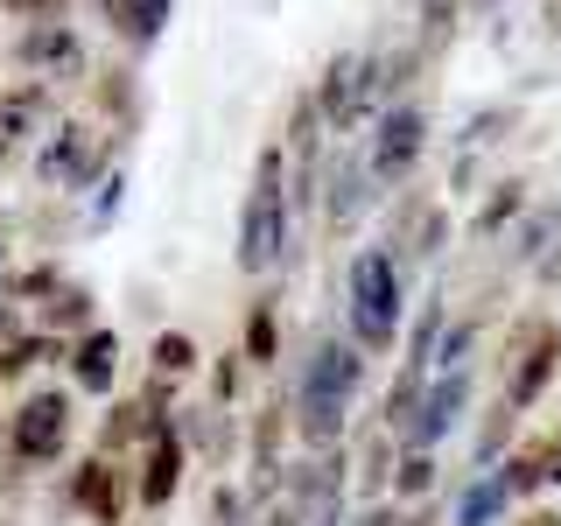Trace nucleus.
<instances>
[{
	"mask_svg": "<svg viewBox=\"0 0 561 526\" xmlns=\"http://www.w3.org/2000/svg\"><path fill=\"white\" fill-rule=\"evenodd\" d=\"M365 386V351L337 338V330H323L302 358H295V443L302 449H344V421H351V400H358Z\"/></svg>",
	"mask_w": 561,
	"mask_h": 526,
	"instance_id": "nucleus-1",
	"label": "nucleus"
},
{
	"mask_svg": "<svg viewBox=\"0 0 561 526\" xmlns=\"http://www.w3.org/2000/svg\"><path fill=\"white\" fill-rule=\"evenodd\" d=\"M288 183H295V162H288V140H267L260 148V162H253V183H245V204H239V274H253V281H267L280 260H288V245H295V197H288Z\"/></svg>",
	"mask_w": 561,
	"mask_h": 526,
	"instance_id": "nucleus-2",
	"label": "nucleus"
},
{
	"mask_svg": "<svg viewBox=\"0 0 561 526\" xmlns=\"http://www.w3.org/2000/svg\"><path fill=\"white\" fill-rule=\"evenodd\" d=\"M408 316V281H400V253L393 245H358L344 267V338L365 358H386Z\"/></svg>",
	"mask_w": 561,
	"mask_h": 526,
	"instance_id": "nucleus-3",
	"label": "nucleus"
},
{
	"mask_svg": "<svg viewBox=\"0 0 561 526\" xmlns=\"http://www.w3.org/2000/svg\"><path fill=\"white\" fill-rule=\"evenodd\" d=\"M70 421H78L70 386H28V393H14V408L0 414V456H8L14 470H49V464H64Z\"/></svg>",
	"mask_w": 561,
	"mask_h": 526,
	"instance_id": "nucleus-4",
	"label": "nucleus"
},
{
	"mask_svg": "<svg viewBox=\"0 0 561 526\" xmlns=\"http://www.w3.org/2000/svg\"><path fill=\"white\" fill-rule=\"evenodd\" d=\"M105 155H113V134H99V119H57V127L43 134V148H35L28 175H35V190L78 197V190H92Z\"/></svg>",
	"mask_w": 561,
	"mask_h": 526,
	"instance_id": "nucleus-5",
	"label": "nucleus"
},
{
	"mask_svg": "<svg viewBox=\"0 0 561 526\" xmlns=\"http://www.w3.org/2000/svg\"><path fill=\"white\" fill-rule=\"evenodd\" d=\"M499 393L513 400V408H540L548 400V386L561 379V330L548 316H519L513 330H505V358H499Z\"/></svg>",
	"mask_w": 561,
	"mask_h": 526,
	"instance_id": "nucleus-6",
	"label": "nucleus"
},
{
	"mask_svg": "<svg viewBox=\"0 0 561 526\" xmlns=\"http://www.w3.org/2000/svg\"><path fill=\"white\" fill-rule=\"evenodd\" d=\"M64 505L78 519H92V526H127V513L140 505V491H134V464L127 456H78V464L64 470Z\"/></svg>",
	"mask_w": 561,
	"mask_h": 526,
	"instance_id": "nucleus-7",
	"label": "nucleus"
},
{
	"mask_svg": "<svg viewBox=\"0 0 561 526\" xmlns=\"http://www.w3.org/2000/svg\"><path fill=\"white\" fill-rule=\"evenodd\" d=\"M421 155H428V113H421L414 99H393L373 119V140H365V162H373L379 190H408Z\"/></svg>",
	"mask_w": 561,
	"mask_h": 526,
	"instance_id": "nucleus-8",
	"label": "nucleus"
},
{
	"mask_svg": "<svg viewBox=\"0 0 561 526\" xmlns=\"http://www.w3.org/2000/svg\"><path fill=\"white\" fill-rule=\"evenodd\" d=\"M190 435H183V414H169L162 428L148 435V449L134 456V491H140V513H169L175 505V491H183L190 478Z\"/></svg>",
	"mask_w": 561,
	"mask_h": 526,
	"instance_id": "nucleus-9",
	"label": "nucleus"
},
{
	"mask_svg": "<svg viewBox=\"0 0 561 526\" xmlns=\"http://www.w3.org/2000/svg\"><path fill=\"white\" fill-rule=\"evenodd\" d=\"M379 197V175L365 162V148H330V169H323V232L330 239H351V225L373 210Z\"/></svg>",
	"mask_w": 561,
	"mask_h": 526,
	"instance_id": "nucleus-10",
	"label": "nucleus"
},
{
	"mask_svg": "<svg viewBox=\"0 0 561 526\" xmlns=\"http://www.w3.org/2000/svg\"><path fill=\"white\" fill-rule=\"evenodd\" d=\"M14 64L22 78H49V84H70V78H92V57H84V35L70 22H28L14 35Z\"/></svg>",
	"mask_w": 561,
	"mask_h": 526,
	"instance_id": "nucleus-11",
	"label": "nucleus"
},
{
	"mask_svg": "<svg viewBox=\"0 0 561 526\" xmlns=\"http://www.w3.org/2000/svg\"><path fill=\"white\" fill-rule=\"evenodd\" d=\"M288 435H295V400L288 393H274V400H260L253 414H245V443H253V505L260 499H274V484H280V456H288Z\"/></svg>",
	"mask_w": 561,
	"mask_h": 526,
	"instance_id": "nucleus-12",
	"label": "nucleus"
},
{
	"mask_svg": "<svg viewBox=\"0 0 561 526\" xmlns=\"http://www.w3.org/2000/svg\"><path fill=\"white\" fill-rule=\"evenodd\" d=\"M463 408H470V365L463 373H435L428 393H421V408H414V421L400 428V449H435L456 421H463Z\"/></svg>",
	"mask_w": 561,
	"mask_h": 526,
	"instance_id": "nucleus-13",
	"label": "nucleus"
},
{
	"mask_svg": "<svg viewBox=\"0 0 561 526\" xmlns=\"http://www.w3.org/2000/svg\"><path fill=\"white\" fill-rule=\"evenodd\" d=\"M119 358H127V344H119V330H84V338H70V393H92V400H113V379H119Z\"/></svg>",
	"mask_w": 561,
	"mask_h": 526,
	"instance_id": "nucleus-14",
	"label": "nucleus"
},
{
	"mask_svg": "<svg viewBox=\"0 0 561 526\" xmlns=\"http://www.w3.org/2000/svg\"><path fill=\"white\" fill-rule=\"evenodd\" d=\"M499 478H505L513 499H534V491L561 484V421H554V428H540V435H526V443L499 464Z\"/></svg>",
	"mask_w": 561,
	"mask_h": 526,
	"instance_id": "nucleus-15",
	"label": "nucleus"
},
{
	"mask_svg": "<svg viewBox=\"0 0 561 526\" xmlns=\"http://www.w3.org/2000/svg\"><path fill=\"white\" fill-rule=\"evenodd\" d=\"M162 421H169V414H154L140 393H134V400H105L99 443H92V449H105V456H140V449H148V435L162 428Z\"/></svg>",
	"mask_w": 561,
	"mask_h": 526,
	"instance_id": "nucleus-16",
	"label": "nucleus"
},
{
	"mask_svg": "<svg viewBox=\"0 0 561 526\" xmlns=\"http://www.w3.org/2000/svg\"><path fill=\"white\" fill-rule=\"evenodd\" d=\"M239 351H245V365H253V373H274V365H280V295H274V288L245 302Z\"/></svg>",
	"mask_w": 561,
	"mask_h": 526,
	"instance_id": "nucleus-17",
	"label": "nucleus"
},
{
	"mask_svg": "<svg viewBox=\"0 0 561 526\" xmlns=\"http://www.w3.org/2000/svg\"><path fill=\"white\" fill-rule=\"evenodd\" d=\"M35 330H49V338H64V344L84 338V330H99V295L84 288V281H64V288L35 309Z\"/></svg>",
	"mask_w": 561,
	"mask_h": 526,
	"instance_id": "nucleus-18",
	"label": "nucleus"
},
{
	"mask_svg": "<svg viewBox=\"0 0 561 526\" xmlns=\"http://www.w3.org/2000/svg\"><path fill=\"white\" fill-rule=\"evenodd\" d=\"M505 513H513V491H505L499 470H478L456 491V526H505Z\"/></svg>",
	"mask_w": 561,
	"mask_h": 526,
	"instance_id": "nucleus-19",
	"label": "nucleus"
},
{
	"mask_svg": "<svg viewBox=\"0 0 561 526\" xmlns=\"http://www.w3.org/2000/svg\"><path fill=\"white\" fill-rule=\"evenodd\" d=\"M92 113H99V119H119V127H134V113H140L134 64H99V70H92Z\"/></svg>",
	"mask_w": 561,
	"mask_h": 526,
	"instance_id": "nucleus-20",
	"label": "nucleus"
},
{
	"mask_svg": "<svg viewBox=\"0 0 561 526\" xmlns=\"http://www.w3.org/2000/svg\"><path fill=\"white\" fill-rule=\"evenodd\" d=\"M169 8H175V0H127V8H113V14H105V28H113L127 49H148L154 35H162Z\"/></svg>",
	"mask_w": 561,
	"mask_h": 526,
	"instance_id": "nucleus-21",
	"label": "nucleus"
},
{
	"mask_svg": "<svg viewBox=\"0 0 561 526\" xmlns=\"http://www.w3.org/2000/svg\"><path fill=\"white\" fill-rule=\"evenodd\" d=\"M197 365H204V351H197L190 330H154V338H148V373H162V379L183 386Z\"/></svg>",
	"mask_w": 561,
	"mask_h": 526,
	"instance_id": "nucleus-22",
	"label": "nucleus"
},
{
	"mask_svg": "<svg viewBox=\"0 0 561 526\" xmlns=\"http://www.w3.org/2000/svg\"><path fill=\"white\" fill-rule=\"evenodd\" d=\"M513 435H519V408L499 393V400L484 408V421H478V464H484V470H491V464H505V456L519 449Z\"/></svg>",
	"mask_w": 561,
	"mask_h": 526,
	"instance_id": "nucleus-23",
	"label": "nucleus"
},
{
	"mask_svg": "<svg viewBox=\"0 0 561 526\" xmlns=\"http://www.w3.org/2000/svg\"><path fill=\"white\" fill-rule=\"evenodd\" d=\"M513 218H526V183H519V175H505V183H491L484 210L470 218V239H499Z\"/></svg>",
	"mask_w": 561,
	"mask_h": 526,
	"instance_id": "nucleus-24",
	"label": "nucleus"
},
{
	"mask_svg": "<svg viewBox=\"0 0 561 526\" xmlns=\"http://www.w3.org/2000/svg\"><path fill=\"white\" fill-rule=\"evenodd\" d=\"M435 491V449H400L393 464V505H414Z\"/></svg>",
	"mask_w": 561,
	"mask_h": 526,
	"instance_id": "nucleus-25",
	"label": "nucleus"
},
{
	"mask_svg": "<svg viewBox=\"0 0 561 526\" xmlns=\"http://www.w3.org/2000/svg\"><path fill=\"white\" fill-rule=\"evenodd\" d=\"M456 14H463V0H421V35H414L421 57H443V49H449Z\"/></svg>",
	"mask_w": 561,
	"mask_h": 526,
	"instance_id": "nucleus-26",
	"label": "nucleus"
},
{
	"mask_svg": "<svg viewBox=\"0 0 561 526\" xmlns=\"http://www.w3.org/2000/svg\"><path fill=\"white\" fill-rule=\"evenodd\" d=\"M554 239H561V210L548 204V210H534V218H526L519 232H513V260H526V267H540Z\"/></svg>",
	"mask_w": 561,
	"mask_h": 526,
	"instance_id": "nucleus-27",
	"label": "nucleus"
},
{
	"mask_svg": "<svg viewBox=\"0 0 561 526\" xmlns=\"http://www.w3.org/2000/svg\"><path fill=\"white\" fill-rule=\"evenodd\" d=\"M239 386H245V351H218L210 358V408H239Z\"/></svg>",
	"mask_w": 561,
	"mask_h": 526,
	"instance_id": "nucleus-28",
	"label": "nucleus"
},
{
	"mask_svg": "<svg viewBox=\"0 0 561 526\" xmlns=\"http://www.w3.org/2000/svg\"><path fill=\"white\" fill-rule=\"evenodd\" d=\"M57 288H64V267H57V260H43V267H28V274H8V295H22V302H35V309H43Z\"/></svg>",
	"mask_w": 561,
	"mask_h": 526,
	"instance_id": "nucleus-29",
	"label": "nucleus"
},
{
	"mask_svg": "<svg viewBox=\"0 0 561 526\" xmlns=\"http://www.w3.org/2000/svg\"><path fill=\"white\" fill-rule=\"evenodd\" d=\"M0 8H8L14 22H64L70 0H0Z\"/></svg>",
	"mask_w": 561,
	"mask_h": 526,
	"instance_id": "nucleus-30",
	"label": "nucleus"
},
{
	"mask_svg": "<svg viewBox=\"0 0 561 526\" xmlns=\"http://www.w3.org/2000/svg\"><path fill=\"white\" fill-rule=\"evenodd\" d=\"M260 526H309V513H302V505H288V499H280V505H267V519H260Z\"/></svg>",
	"mask_w": 561,
	"mask_h": 526,
	"instance_id": "nucleus-31",
	"label": "nucleus"
},
{
	"mask_svg": "<svg viewBox=\"0 0 561 526\" xmlns=\"http://www.w3.org/2000/svg\"><path fill=\"white\" fill-rule=\"evenodd\" d=\"M505 526H561V513H554V505H526V513H513Z\"/></svg>",
	"mask_w": 561,
	"mask_h": 526,
	"instance_id": "nucleus-32",
	"label": "nucleus"
},
{
	"mask_svg": "<svg viewBox=\"0 0 561 526\" xmlns=\"http://www.w3.org/2000/svg\"><path fill=\"white\" fill-rule=\"evenodd\" d=\"M534 281H540V288H561V239H554V253L534 267Z\"/></svg>",
	"mask_w": 561,
	"mask_h": 526,
	"instance_id": "nucleus-33",
	"label": "nucleus"
},
{
	"mask_svg": "<svg viewBox=\"0 0 561 526\" xmlns=\"http://www.w3.org/2000/svg\"><path fill=\"white\" fill-rule=\"evenodd\" d=\"M14 155H22V140H8V134H0V169H14Z\"/></svg>",
	"mask_w": 561,
	"mask_h": 526,
	"instance_id": "nucleus-34",
	"label": "nucleus"
},
{
	"mask_svg": "<svg viewBox=\"0 0 561 526\" xmlns=\"http://www.w3.org/2000/svg\"><path fill=\"white\" fill-rule=\"evenodd\" d=\"M408 526H435V513H428V505H421V513H408Z\"/></svg>",
	"mask_w": 561,
	"mask_h": 526,
	"instance_id": "nucleus-35",
	"label": "nucleus"
}]
</instances>
